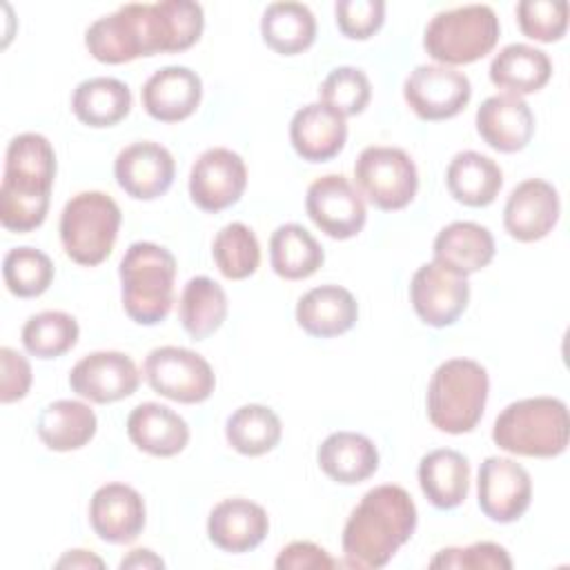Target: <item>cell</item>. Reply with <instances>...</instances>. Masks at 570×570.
<instances>
[{
	"instance_id": "1",
	"label": "cell",
	"mask_w": 570,
	"mask_h": 570,
	"mask_svg": "<svg viewBox=\"0 0 570 570\" xmlns=\"http://www.w3.org/2000/svg\"><path fill=\"white\" fill-rule=\"evenodd\" d=\"M203 27L205 13L198 2H129L94 20L85 47L98 62L122 65L140 56L185 51L198 42Z\"/></svg>"
},
{
	"instance_id": "2",
	"label": "cell",
	"mask_w": 570,
	"mask_h": 570,
	"mask_svg": "<svg viewBox=\"0 0 570 570\" xmlns=\"http://www.w3.org/2000/svg\"><path fill=\"white\" fill-rule=\"evenodd\" d=\"M416 505L401 485H376L363 494L343 528L347 568H383L416 530Z\"/></svg>"
},
{
	"instance_id": "3",
	"label": "cell",
	"mask_w": 570,
	"mask_h": 570,
	"mask_svg": "<svg viewBox=\"0 0 570 570\" xmlns=\"http://www.w3.org/2000/svg\"><path fill=\"white\" fill-rule=\"evenodd\" d=\"M53 178L56 151L42 134L27 131L11 138L0 187L2 227L18 234L40 227L49 212Z\"/></svg>"
},
{
	"instance_id": "4",
	"label": "cell",
	"mask_w": 570,
	"mask_h": 570,
	"mask_svg": "<svg viewBox=\"0 0 570 570\" xmlns=\"http://www.w3.org/2000/svg\"><path fill=\"white\" fill-rule=\"evenodd\" d=\"M120 298L127 316L138 325H158L174 305L176 258L156 243H131L118 265Z\"/></svg>"
},
{
	"instance_id": "5",
	"label": "cell",
	"mask_w": 570,
	"mask_h": 570,
	"mask_svg": "<svg viewBox=\"0 0 570 570\" xmlns=\"http://www.w3.org/2000/svg\"><path fill=\"white\" fill-rule=\"evenodd\" d=\"M492 441L501 450L519 456H559L570 441L568 407L554 396L514 401L494 419Z\"/></svg>"
},
{
	"instance_id": "6",
	"label": "cell",
	"mask_w": 570,
	"mask_h": 570,
	"mask_svg": "<svg viewBox=\"0 0 570 570\" xmlns=\"http://www.w3.org/2000/svg\"><path fill=\"white\" fill-rule=\"evenodd\" d=\"M490 392L488 370L472 358L443 361L428 383V419L448 434L472 432Z\"/></svg>"
},
{
	"instance_id": "7",
	"label": "cell",
	"mask_w": 570,
	"mask_h": 570,
	"mask_svg": "<svg viewBox=\"0 0 570 570\" xmlns=\"http://www.w3.org/2000/svg\"><path fill=\"white\" fill-rule=\"evenodd\" d=\"M501 24L492 7L463 4L439 11L425 27L423 47L430 58L450 65H470L490 53L499 40Z\"/></svg>"
},
{
	"instance_id": "8",
	"label": "cell",
	"mask_w": 570,
	"mask_h": 570,
	"mask_svg": "<svg viewBox=\"0 0 570 570\" xmlns=\"http://www.w3.org/2000/svg\"><path fill=\"white\" fill-rule=\"evenodd\" d=\"M120 207L105 191L71 196L60 214V243L65 254L85 267L100 265L114 249L120 229Z\"/></svg>"
},
{
	"instance_id": "9",
	"label": "cell",
	"mask_w": 570,
	"mask_h": 570,
	"mask_svg": "<svg viewBox=\"0 0 570 570\" xmlns=\"http://www.w3.org/2000/svg\"><path fill=\"white\" fill-rule=\"evenodd\" d=\"M354 178L361 194L383 212L407 207L419 189L416 165L401 147H365L354 163Z\"/></svg>"
},
{
	"instance_id": "10",
	"label": "cell",
	"mask_w": 570,
	"mask_h": 570,
	"mask_svg": "<svg viewBox=\"0 0 570 570\" xmlns=\"http://www.w3.org/2000/svg\"><path fill=\"white\" fill-rule=\"evenodd\" d=\"M142 372L156 394L176 403H203L216 387L212 365L200 354L178 345L154 347Z\"/></svg>"
},
{
	"instance_id": "11",
	"label": "cell",
	"mask_w": 570,
	"mask_h": 570,
	"mask_svg": "<svg viewBox=\"0 0 570 570\" xmlns=\"http://www.w3.org/2000/svg\"><path fill=\"white\" fill-rule=\"evenodd\" d=\"M470 78L445 65H419L403 82V98L421 120H448L465 109Z\"/></svg>"
},
{
	"instance_id": "12",
	"label": "cell",
	"mask_w": 570,
	"mask_h": 570,
	"mask_svg": "<svg viewBox=\"0 0 570 570\" xmlns=\"http://www.w3.org/2000/svg\"><path fill=\"white\" fill-rule=\"evenodd\" d=\"M305 209L312 223L336 240L356 236L367 218L361 191L341 174L316 178L307 187Z\"/></svg>"
},
{
	"instance_id": "13",
	"label": "cell",
	"mask_w": 570,
	"mask_h": 570,
	"mask_svg": "<svg viewBox=\"0 0 570 570\" xmlns=\"http://www.w3.org/2000/svg\"><path fill=\"white\" fill-rule=\"evenodd\" d=\"M247 187L243 158L227 147L205 149L189 171V196L203 212H223L240 200Z\"/></svg>"
},
{
	"instance_id": "14",
	"label": "cell",
	"mask_w": 570,
	"mask_h": 570,
	"mask_svg": "<svg viewBox=\"0 0 570 570\" xmlns=\"http://www.w3.org/2000/svg\"><path fill=\"white\" fill-rule=\"evenodd\" d=\"M476 497L481 512L497 523H512L532 501V479L523 465L505 456H488L479 468Z\"/></svg>"
},
{
	"instance_id": "15",
	"label": "cell",
	"mask_w": 570,
	"mask_h": 570,
	"mask_svg": "<svg viewBox=\"0 0 570 570\" xmlns=\"http://www.w3.org/2000/svg\"><path fill=\"white\" fill-rule=\"evenodd\" d=\"M410 301L425 325L448 327L459 321L470 301V283L439 263L421 265L410 281Z\"/></svg>"
},
{
	"instance_id": "16",
	"label": "cell",
	"mask_w": 570,
	"mask_h": 570,
	"mask_svg": "<svg viewBox=\"0 0 570 570\" xmlns=\"http://www.w3.org/2000/svg\"><path fill=\"white\" fill-rule=\"evenodd\" d=\"M71 390L91 403H114L131 396L140 385L136 363L114 350L82 356L69 372Z\"/></svg>"
},
{
	"instance_id": "17",
	"label": "cell",
	"mask_w": 570,
	"mask_h": 570,
	"mask_svg": "<svg viewBox=\"0 0 570 570\" xmlns=\"http://www.w3.org/2000/svg\"><path fill=\"white\" fill-rule=\"evenodd\" d=\"M176 163L167 147L140 140L118 151L114 160V176L120 189L136 200H154L174 183Z\"/></svg>"
},
{
	"instance_id": "18",
	"label": "cell",
	"mask_w": 570,
	"mask_h": 570,
	"mask_svg": "<svg viewBox=\"0 0 570 570\" xmlns=\"http://www.w3.org/2000/svg\"><path fill=\"white\" fill-rule=\"evenodd\" d=\"M559 214L557 189L541 178H528L510 191L503 207V227L514 240L534 243L552 232Z\"/></svg>"
},
{
	"instance_id": "19",
	"label": "cell",
	"mask_w": 570,
	"mask_h": 570,
	"mask_svg": "<svg viewBox=\"0 0 570 570\" xmlns=\"http://www.w3.org/2000/svg\"><path fill=\"white\" fill-rule=\"evenodd\" d=\"M145 521V501L131 485L105 483L89 501V523L107 543H131L142 532Z\"/></svg>"
},
{
	"instance_id": "20",
	"label": "cell",
	"mask_w": 570,
	"mask_h": 570,
	"mask_svg": "<svg viewBox=\"0 0 570 570\" xmlns=\"http://www.w3.org/2000/svg\"><path fill=\"white\" fill-rule=\"evenodd\" d=\"M145 111L160 122H178L189 118L203 98V80L196 71L169 65L154 71L140 91Z\"/></svg>"
},
{
	"instance_id": "21",
	"label": "cell",
	"mask_w": 570,
	"mask_h": 570,
	"mask_svg": "<svg viewBox=\"0 0 570 570\" xmlns=\"http://www.w3.org/2000/svg\"><path fill=\"white\" fill-rule=\"evenodd\" d=\"M474 120L485 145L503 154L521 151L534 136V116L521 96L497 94L485 98Z\"/></svg>"
},
{
	"instance_id": "22",
	"label": "cell",
	"mask_w": 570,
	"mask_h": 570,
	"mask_svg": "<svg viewBox=\"0 0 570 570\" xmlns=\"http://www.w3.org/2000/svg\"><path fill=\"white\" fill-rule=\"evenodd\" d=\"M269 532L267 512L243 497L223 499L216 503L207 519L209 541L223 552L243 554L263 543Z\"/></svg>"
},
{
	"instance_id": "23",
	"label": "cell",
	"mask_w": 570,
	"mask_h": 570,
	"mask_svg": "<svg viewBox=\"0 0 570 570\" xmlns=\"http://www.w3.org/2000/svg\"><path fill=\"white\" fill-rule=\"evenodd\" d=\"M289 140L303 160L325 163L345 147L347 122L338 111L321 100L309 102L292 116Z\"/></svg>"
},
{
	"instance_id": "24",
	"label": "cell",
	"mask_w": 570,
	"mask_h": 570,
	"mask_svg": "<svg viewBox=\"0 0 570 570\" xmlns=\"http://www.w3.org/2000/svg\"><path fill=\"white\" fill-rule=\"evenodd\" d=\"M127 436L151 456H174L189 443V425L171 407L147 401L129 412Z\"/></svg>"
},
{
	"instance_id": "25",
	"label": "cell",
	"mask_w": 570,
	"mask_h": 570,
	"mask_svg": "<svg viewBox=\"0 0 570 570\" xmlns=\"http://www.w3.org/2000/svg\"><path fill=\"white\" fill-rule=\"evenodd\" d=\"M432 254L434 263L468 278L490 265L494 258V238L490 229L479 223L454 220L436 234Z\"/></svg>"
},
{
	"instance_id": "26",
	"label": "cell",
	"mask_w": 570,
	"mask_h": 570,
	"mask_svg": "<svg viewBox=\"0 0 570 570\" xmlns=\"http://www.w3.org/2000/svg\"><path fill=\"white\" fill-rule=\"evenodd\" d=\"M358 318V303L341 285H318L296 303V323L309 336L330 338L345 334Z\"/></svg>"
},
{
	"instance_id": "27",
	"label": "cell",
	"mask_w": 570,
	"mask_h": 570,
	"mask_svg": "<svg viewBox=\"0 0 570 570\" xmlns=\"http://www.w3.org/2000/svg\"><path fill=\"white\" fill-rule=\"evenodd\" d=\"M318 468L336 483L354 485L370 479L379 468V450L358 432H332L316 452Z\"/></svg>"
},
{
	"instance_id": "28",
	"label": "cell",
	"mask_w": 570,
	"mask_h": 570,
	"mask_svg": "<svg viewBox=\"0 0 570 570\" xmlns=\"http://www.w3.org/2000/svg\"><path fill=\"white\" fill-rule=\"evenodd\" d=\"M419 485L434 508L452 510L468 497L470 463L459 450H432L419 461Z\"/></svg>"
},
{
	"instance_id": "29",
	"label": "cell",
	"mask_w": 570,
	"mask_h": 570,
	"mask_svg": "<svg viewBox=\"0 0 570 570\" xmlns=\"http://www.w3.org/2000/svg\"><path fill=\"white\" fill-rule=\"evenodd\" d=\"M552 76V62L546 51L525 45L512 42L505 45L490 62V80L494 87L505 89V94L523 96L534 94Z\"/></svg>"
},
{
	"instance_id": "30",
	"label": "cell",
	"mask_w": 570,
	"mask_h": 570,
	"mask_svg": "<svg viewBox=\"0 0 570 570\" xmlns=\"http://www.w3.org/2000/svg\"><path fill=\"white\" fill-rule=\"evenodd\" d=\"M445 185L456 203L468 207H485L499 196L503 171L492 158L468 149L454 154L450 160L445 169Z\"/></svg>"
},
{
	"instance_id": "31",
	"label": "cell",
	"mask_w": 570,
	"mask_h": 570,
	"mask_svg": "<svg viewBox=\"0 0 570 570\" xmlns=\"http://www.w3.org/2000/svg\"><path fill=\"white\" fill-rule=\"evenodd\" d=\"M98 428L94 410L73 399H60L42 407L36 432L40 441L56 452H71L85 448Z\"/></svg>"
},
{
	"instance_id": "32",
	"label": "cell",
	"mask_w": 570,
	"mask_h": 570,
	"mask_svg": "<svg viewBox=\"0 0 570 570\" xmlns=\"http://www.w3.org/2000/svg\"><path fill=\"white\" fill-rule=\"evenodd\" d=\"M71 109L89 127H114L129 114L131 91L118 78H87L73 89Z\"/></svg>"
},
{
	"instance_id": "33",
	"label": "cell",
	"mask_w": 570,
	"mask_h": 570,
	"mask_svg": "<svg viewBox=\"0 0 570 570\" xmlns=\"http://www.w3.org/2000/svg\"><path fill=\"white\" fill-rule=\"evenodd\" d=\"M261 36L276 53L296 56L314 45L316 18L303 2H272L261 18Z\"/></svg>"
},
{
	"instance_id": "34",
	"label": "cell",
	"mask_w": 570,
	"mask_h": 570,
	"mask_svg": "<svg viewBox=\"0 0 570 570\" xmlns=\"http://www.w3.org/2000/svg\"><path fill=\"white\" fill-rule=\"evenodd\" d=\"M325 254L318 240L298 223H285L269 238V265L285 281H301L316 274Z\"/></svg>"
},
{
	"instance_id": "35",
	"label": "cell",
	"mask_w": 570,
	"mask_h": 570,
	"mask_svg": "<svg viewBox=\"0 0 570 570\" xmlns=\"http://www.w3.org/2000/svg\"><path fill=\"white\" fill-rule=\"evenodd\" d=\"M178 318L194 341L207 338L227 318L225 289L209 276L189 278L178 301Z\"/></svg>"
},
{
	"instance_id": "36",
	"label": "cell",
	"mask_w": 570,
	"mask_h": 570,
	"mask_svg": "<svg viewBox=\"0 0 570 570\" xmlns=\"http://www.w3.org/2000/svg\"><path fill=\"white\" fill-rule=\"evenodd\" d=\"M281 434H283V425L276 412L258 403L240 405L227 416V423H225L227 443L245 456L267 454L278 445Z\"/></svg>"
},
{
	"instance_id": "37",
	"label": "cell",
	"mask_w": 570,
	"mask_h": 570,
	"mask_svg": "<svg viewBox=\"0 0 570 570\" xmlns=\"http://www.w3.org/2000/svg\"><path fill=\"white\" fill-rule=\"evenodd\" d=\"M80 336L78 321L60 309L38 312L22 325V345L36 358H58L67 354Z\"/></svg>"
},
{
	"instance_id": "38",
	"label": "cell",
	"mask_w": 570,
	"mask_h": 570,
	"mask_svg": "<svg viewBox=\"0 0 570 570\" xmlns=\"http://www.w3.org/2000/svg\"><path fill=\"white\" fill-rule=\"evenodd\" d=\"M212 256L225 278L243 281L261 265L258 238L245 223H227L212 243Z\"/></svg>"
},
{
	"instance_id": "39",
	"label": "cell",
	"mask_w": 570,
	"mask_h": 570,
	"mask_svg": "<svg viewBox=\"0 0 570 570\" xmlns=\"http://www.w3.org/2000/svg\"><path fill=\"white\" fill-rule=\"evenodd\" d=\"M2 278L13 296L36 298L49 289L53 263L36 247H13L2 258Z\"/></svg>"
},
{
	"instance_id": "40",
	"label": "cell",
	"mask_w": 570,
	"mask_h": 570,
	"mask_svg": "<svg viewBox=\"0 0 570 570\" xmlns=\"http://www.w3.org/2000/svg\"><path fill=\"white\" fill-rule=\"evenodd\" d=\"M321 102L338 111L343 118L361 114L370 98L372 85L363 69L358 67H336L332 69L318 87Z\"/></svg>"
},
{
	"instance_id": "41",
	"label": "cell",
	"mask_w": 570,
	"mask_h": 570,
	"mask_svg": "<svg viewBox=\"0 0 570 570\" xmlns=\"http://www.w3.org/2000/svg\"><path fill=\"white\" fill-rule=\"evenodd\" d=\"M517 20L528 38L557 42L568 29V4L563 0H521Z\"/></svg>"
},
{
	"instance_id": "42",
	"label": "cell",
	"mask_w": 570,
	"mask_h": 570,
	"mask_svg": "<svg viewBox=\"0 0 570 570\" xmlns=\"http://www.w3.org/2000/svg\"><path fill=\"white\" fill-rule=\"evenodd\" d=\"M430 568H463V570H483L499 568L510 570L512 559L508 550L492 541H476L465 548H443L430 561Z\"/></svg>"
},
{
	"instance_id": "43",
	"label": "cell",
	"mask_w": 570,
	"mask_h": 570,
	"mask_svg": "<svg viewBox=\"0 0 570 570\" xmlns=\"http://www.w3.org/2000/svg\"><path fill=\"white\" fill-rule=\"evenodd\" d=\"M336 24L343 36L352 40L372 38L385 20L383 0H338L334 4Z\"/></svg>"
},
{
	"instance_id": "44",
	"label": "cell",
	"mask_w": 570,
	"mask_h": 570,
	"mask_svg": "<svg viewBox=\"0 0 570 570\" xmlns=\"http://www.w3.org/2000/svg\"><path fill=\"white\" fill-rule=\"evenodd\" d=\"M0 401L13 403L24 399L33 379L29 361L11 347H0Z\"/></svg>"
},
{
	"instance_id": "45",
	"label": "cell",
	"mask_w": 570,
	"mask_h": 570,
	"mask_svg": "<svg viewBox=\"0 0 570 570\" xmlns=\"http://www.w3.org/2000/svg\"><path fill=\"white\" fill-rule=\"evenodd\" d=\"M274 566L278 570H332L338 568V561L312 541H292L278 552Z\"/></svg>"
},
{
	"instance_id": "46",
	"label": "cell",
	"mask_w": 570,
	"mask_h": 570,
	"mask_svg": "<svg viewBox=\"0 0 570 570\" xmlns=\"http://www.w3.org/2000/svg\"><path fill=\"white\" fill-rule=\"evenodd\" d=\"M120 568L122 570L125 568H142V570H147V568H165V561L158 554H154L151 550H147V548H136V550H131L120 561Z\"/></svg>"
},
{
	"instance_id": "47",
	"label": "cell",
	"mask_w": 570,
	"mask_h": 570,
	"mask_svg": "<svg viewBox=\"0 0 570 570\" xmlns=\"http://www.w3.org/2000/svg\"><path fill=\"white\" fill-rule=\"evenodd\" d=\"M58 568H102V559L91 554L89 550H69L62 559L56 563Z\"/></svg>"
}]
</instances>
